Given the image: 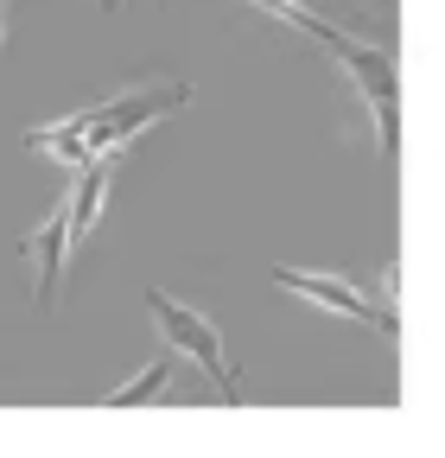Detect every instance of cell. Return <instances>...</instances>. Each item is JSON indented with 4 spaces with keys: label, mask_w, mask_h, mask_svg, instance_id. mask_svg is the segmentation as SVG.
Segmentation results:
<instances>
[{
    "label": "cell",
    "mask_w": 445,
    "mask_h": 458,
    "mask_svg": "<svg viewBox=\"0 0 445 458\" xmlns=\"http://www.w3.org/2000/svg\"><path fill=\"white\" fill-rule=\"evenodd\" d=\"M179 108H185V83H147V89H128V96H115V102H102V108L71 114V122L32 128L26 147L64 159V165L77 172V165H89V159L122 153L134 134H147V128L159 122V114H179Z\"/></svg>",
    "instance_id": "1"
},
{
    "label": "cell",
    "mask_w": 445,
    "mask_h": 458,
    "mask_svg": "<svg viewBox=\"0 0 445 458\" xmlns=\"http://www.w3.org/2000/svg\"><path fill=\"white\" fill-rule=\"evenodd\" d=\"M255 7H261L267 20H281L287 32H306L312 45L331 51V64H338V71H350V83L363 89V102H369V114H375V140H382V153H388V140H395V64H388L375 45H357L350 32H338L331 20H318L312 7H299V0H255Z\"/></svg>",
    "instance_id": "2"
},
{
    "label": "cell",
    "mask_w": 445,
    "mask_h": 458,
    "mask_svg": "<svg viewBox=\"0 0 445 458\" xmlns=\"http://www.w3.org/2000/svg\"><path fill=\"white\" fill-rule=\"evenodd\" d=\"M147 312H153V325L165 331V344H172V351H185V357L216 382L222 401L236 394V369H230V357H222V337H216V325H210L204 312L179 306L172 293H159V286H147Z\"/></svg>",
    "instance_id": "3"
},
{
    "label": "cell",
    "mask_w": 445,
    "mask_h": 458,
    "mask_svg": "<svg viewBox=\"0 0 445 458\" xmlns=\"http://www.w3.org/2000/svg\"><path fill=\"white\" fill-rule=\"evenodd\" d=\"M273 286H287L293 300H312V306H324V312H338V318H363V325H395V312L388 306H369L350 280H338V274H318V267H273Z\"/></svg>",
    "instance_id": "4"
},
{
    "label": "cell",
    "mask_w": 445,
    "mask_h": 458,
    "mask_svg": "<svg viewBox=\"0 0 445 458\" xmlns=\"http://www.w3.org/2000/svg\"><path fill=\"white\" fill-rule=\"evenodd\" d=\"M77 242V229H71V191L51 204V216L32 229V300L51 306L58 300V280H64V255Z\"/></svg>",
    "instance_id": "5"
},
{
    "label": "cell",
    "mask_w": 445,
    "mask_h": 458,
    "mask_svg": "<svg viewBox=\"0 0 445 458\" xmlns=\"http://www.w3.org/2000/svg\"><path fill=\"white\" fill-rule=\"evenodd\" d=\"M108 172H115V153H108V159H89V165H77V179H71V229H77V242L89 236L96 216H102Z\"/></svg>",
    "instance_id": "6"
},
{
    "label": "cell",
    "mask_w": 445,
    "mask_h": 458,
    "mask_svg": "<svg viewBox=\"0 0 445 458\" xmlns=\"http://www.w3.org/2000/svg\"><path fill=\"white\" fill-rule=\"evenodd\" d=\"M159 382H165V363H147V376H134L128 388H115L108 401H115V408H128V401H147V394H159Z\"/></svg>",
    "instance_id": "7"
},
{
    "label": "cell",
    "mask_w": 445,
    "mask_h": 458,
    "mask_svg": "<svg viewBox=\"0 0 445 458\" xmlns=\"http://www.w3.org/2000/svg\"><path fill=\"white\" fill-rule=\"evenodd\" d=\"M102 7H108V13H115V7H122V0H102Z\"/></svg>",
    "instance_id": "8"
}]
</instances>
